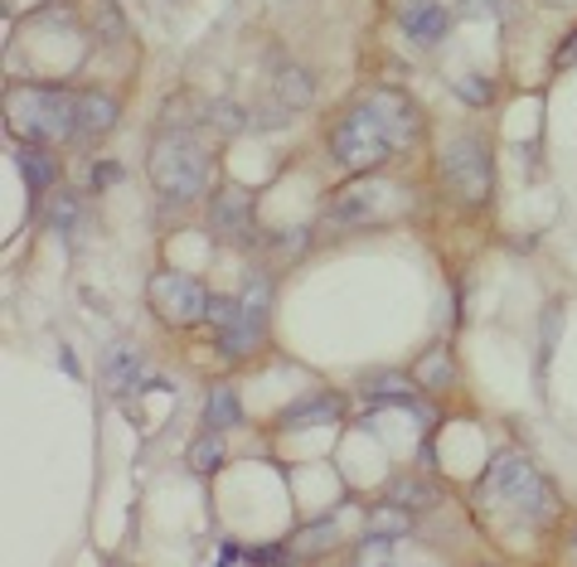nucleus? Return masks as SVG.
<instances>
[{
	"label": "nucleus",
	"mask_w": 577,
	"mask_h": 567,
	"mask_svg": "<svg viewBox=\"0 0 577 567\" xmlns=\"http://www.w3.org/2000/svg\"><path fill=\"white\" fill-rule=\"evenodd\" d=\"M151 184L165 204H194L209 184V151L194 141V131H161L151 146Z\"/></svg>",
	"instance_id": "f257e3e1"
},
{
	"label": "nucleus",
	"mask_w": 577,
	"mask_h": 567,
	"mask_svg": "<svg viewBox=\"0 0 577 567\" xmlns=\"http://www.w3.org/2000/svg\"><path fill=\"white\" fill-rule=\"evenodd\" d=\"M10 131L20 141H68L78 137V93L64 88H15L10 93Z\"/></svg>",
	"instance_id": "f03ea898"
},
{
	"label": "nucleus",
	"mask_w": 577,
	"mask_h": 567,
	"mask_svg": "<svg viewBox=\"0 0 577 567\" xmlns=\"http://www.w3.org/2000/svg\"><path fill=\"white\" fill-rule=\"evenodd\" d=\"M485 490H490V495H500V500H510L514 510L530 514V520H554V514H558L554 485H548V480L530 466V456H520V451H505V456L490 461Z\"/></svg>",
	"instance_id": "7ed1b4c3"
},
{
	"label": "nucleus",
	"mask_w": 577,
	"mask_h": 567,
	"mask_svg": "<svg viewBox=\"0 0 577 567\" xmlns=\"http://www.w3.org/2000/svg\"><path fill=\"white\" fill-rule=\"evenodd\" d=\"M393 151H398V146H393V137L384 131V121L370 113V103L350 107V113L335 121V131H330V156H335L345 170H354V175L384 165Z\"/></svg>",
	"instance_id": "20e7f679"
},
{
	"label": "nucleus",
	"mask_w": 577,
	"mask_h": 567,
	"mask_svg": "<svg viewBox=\"0 0 577 567\" xmlns=\"http://www.w3.org/2000/svg\"><path fill=\"white\" fill-rule=\"evenodd\" d=\"M441 175H447L451 194L461 204H485L490 200V184H495V170H490V151L485 141L476 137H457L441 151Z\"/></svg>",
	"instance_id": "39448f33"
},
{
	"label": "nucleus",
	"mask_w": 577,
	"mask_h": 567,
	"mask_svg": "<svg viewBox=\"0 0 577 567\" xmlns=\"http://www.w3.org/2000/svg\"><path fill=\"white\" fill-rule=\"evenodd\" d=\"M146 301H151V311L165 325H200V320H209L214 296L204 291V281H194L185 272H156L151 287H146Z\"/></svg>",
	"instance_id": "423d86ee"
},
{
	"label": "nucleus",
	"mask_w": 577,
	"mask_h": 567,
	"mask_svg": "<svg viewBox=\"0 0 577 567\" xmlns=\"http://www.w3.org/2000/svg\"><path fill=\"white\" fill-rule=\"evenodd\" d=\"M393 204V184L388 180H354L345 194H340L335 204H330V224H374V218H384Z\"/></svg>",
	"instance_id": "0eeeda50"
},
{
	"label": "nucleus",
	"mask_w": 577,
	"mask_h": 567,
	"mask_svg": "<svg viewBox=\"0 0 577 567\" xmlns=\"http://www.w3.org/2000/svg\"><path fill=\"white\" fill-rule=\"evenodd\" d=\"M364 103H370V113H374L378 121H384V131L393 137V146H413L417 137H423V117H417L413 97H403V93L384 88V93H370Z\"/></svg>",
	"instance_id": "6e6552de"
},
{
	"label": "nucleus",
	"mask_w": 577,
	"mask_h": 567,
	"mask_svg": "<svg viewBox=\"0 0 577 567\" xmlns=\"http://www.w3.org/2000/svg\"><path fill=\"white\" fill-rule=\"evenodd\" d=\"M209 218H214V228L224 233V238H243V233L253 228V194L243 190V184H228V190L214 194Z\"/></svg>",
	"instance_id": "1a4fd4ad"
},
{
	"label": "nucleus",
	"mask_w": 577,
	"mask_h": 567,
	"mask_svg": "<svg viewBox=\"0 0 577 567\" xmlns=\"http://www.w3.org/2000/svg\"><path fill=\"white\" fill-rule=\"evenodd\" d=\"M398 20H403V30H408V40H417V44H441L451 30V15L437 0H403Z\"/></svg>",
	"instance_id": "9d476101"
},
{
	"label": "nucleus",
	"mask_w": 577,
	"mask_h": 567,
	"mask_svg": "<svg viewBox=\"0 0 577 567\" xmlns=\"http://www.w3.org/2000/svg\"><path fill=\"white\" fill-rule=\"evenodd\" d=\"M340 413H345V403H340L335 393H311V398L291 403V408L281 413V427L301 431V427H316V422H340Z\"/></svg>",
	"instance_id": "9b49d317"
},
{
	"label": "nucleus",
	"mask_w": 577,
	"mask_h": 567,
	"mask_svg": "<svg viewBox=\"0 0 577 567\" xmlns=\"http://www.w3.org/2000/svg\"><path fill=\"white\" fill-rule=\"evenodd\" d=\"M218 350L228 354V360H248V354L263 350V315H243V320H233V325L218 330Z\"/></svg>",
	"instance_id": "f8f14e48"
},
{
	"label": "nucleus",
	"mask_w": 577,
	"mask_h": 567,
	"mask_svg": "<svg viewBox=\"0 0 577 567\" xmlns=\"http://www.w3.org/2000/svg\"><path fill=\"white\" fill-rule=\"evenodd\" d=\"M113 121H117V97L78 93V137H103Z\"/></svg>",
	"instance_id": "ddd939ff"
},
{
	"label": "nucleus",
	"mask_w": 577,
	"mask_h": 567,
	"mask_svg": "<svg viewBox=\"0 0 577 567\" xmlns=\"http://www.w3.org/2000/svg\"><path fill=\"white\" fill-rule=\"evenodd\" d=\"M15 160H20L24 180H30V190H49V184L58 180V165H54V156H49L44 141H24L15 151Z\"/></svg>",
	"instance_id": "4468645a"
},
{
	"label": "nucleus",
	"mask_w": 577,
	"mask_h": 567,
	"mask_svg": "<svg viewBox=\"0 0 577 567\" xmlns=\"http://www.w3.org/2000/svg\"><path fill=\"white\" fill-rule=\"evenodd\" d=\"M408 528H413V510H408V504L384 500V504H374V510H370V534H374V538H388V544H398Z\"/></svg>",
	"instance_id": "2eb2a0df"
},
{
	"label": "nucleus",
	"mask_w": 577,
	"mask_h": 567,
	"mask_svg": "<svg viewBox=\"0 0 577 567\" xmlns=\"http://www.w3.org/2000/svg\"><path fill=\"white\" fill-rule=\"evenodd\" d=\"M273 93H277V103L291 107V113H297V107H311V97H316L311 73H306V68H277Z\"/></svg>",
	"instance_id": "dca6fc26"
},
{
	"label": "nucleus",
	"mask_w": 577,
	"mask_h": 567,
	"mask_svg": "<svg viewBox=\"0 0 577 567\" xmlns=\"http://www.w3.org/2000/svg\"><path fill=\"white\" fill-rule=\"evenodd\" d=\"M200 121H209L218 131H243V127H253V113L238 103H209V107H200Z\"/></svg>",
	"instance_id": "f3484780"
},
{
	"label": "nucleus",
	"mask_w": 577,
	"mask_h": 567,
	"mask_svg": "<svg viewBox=\"0 0 577 567\" xmlns=\"http://www.w3.org/2000/svg\"><path fill=\"white\" fill-rule=\"evenodd\" d=\"M137 368H141L137 350H113V354H107V388L127 393L131 384H137Z\"/></svg>",
	"instance_id": "a211bd4d"
},
{
	"label": "nucleus",
	"mask_w": 577,
	"mask_h": 567,
	"mask_svg": "<svg viewBox=\"0 0 577 567\" xmlns=\"http://www.w3.org/2000/svg\"><path fill=\"white\" fill-rule=\"evenodd\" d=\"M417 384L423 388H447L451 384V354L447 350H427L417 364Z\"/></svg>",
	"instance_id": "6ab92c4d"
},
{
	"label": "nucleus",
	"mask_w": 577,
	"mask_h": 567,
	"mask_svg": "<svg viewBox=\"0 0 577 567\" xmlns=\"http://www.w3.org/2000/svg\"><path fill=\"white\" fill-rule=\"evenodd\" d=\"M218 466H224V447H218L214 431H209V437H194V441H190V471L214 475Z\"/></svg>",
	"instance_id": "aec40b11"
},
{
	"label": "nucleus",
	"mask_w": 577,
	"mask_h": 567,
	"mask_svg": "<svg viewBox=\"0 0 577 567\" xmlns=\"http://www.w3.org/2000/svg\"><path fill=\"white\" fill-rule=\"evenodd\" d=\"M204 417H209V427H233V422H238V398H233V388H214V393H209V408H204Z\"/></svg>",
	"instance_id": "412c9836"
},
{
	"label": "nucleus",
	"mask_w": 577,
	"mask_h": 567,
	"mask_svg": "<svg viewBox=\"0 0 577 567\" xmlns=\"http://www.w3.org/2000/svg\"><path fill=\"white\" fill-rule=\"evenodd\" d=\"M243 306H248L253 315H267V301H273V281H267L263 272H253L248 281H243V296H238Z\"/></svg>",
	"instance_id": "4be33fe9"
},
{
	"label": "nucleus",
	"mask_w": 577,
	"mask_h": 567,
	"mask_svg": "<svg viewBox=\"0 0 577 567\" xmlns=\"http://www.w3.org/2000/svg\"><path fill=\"white\" fill-rule=\"evenodd\" d=\"M388 500H398V504H408V510H423V504H432L437 495L427 485H417V480H398V485H393V495Z\"/></svg>",
	"instance_id": "5701e85b"
},
{
	"label": "nucleus",
	"mask_w": 577,
	"mask_h": 567,
	"mask_svg": "<svg viewBox=\"0 0 577 567\" xmlns=\"http://www.w3.org/2000/svg\"><path fill=\"white\" fill-rule=\"evenodd\" d=\"M121 34H127V20L117 15V6H97V40H121Z\"/></svg>",
	"instance_id": "b1692460"
},
{
	"label": "nucleus",
	"mask_w": 577,
	"mask_h": 567,
	"mask_svg": "<svg viewBox=\"0 0 577 567\" xmlns=\"http://www.w3.org/2000/svg\"><path fill=\"white\" fill-rule=\"evenodd\" d=\"M297 544H301V553H316V548H330V544H335V524H311V528H301V538H297Z\"/></svg>",
	"instance_id": "393cba45"
},
{
	"label": "nucleus",
	"mask_w": 577,
	"mask_h": 567,
	"mask_svg": "<svg viewBox=\"0 0 577 567\" xmlns=\"http://www.w3.org/2000/svg\"><path fill=\"white\" fill-rule=\"evenodd\" d=\"M457 93L466 97V103H476V107H485L490 97H495V88H490L485 78H457Z\"/></svg>",
	"instance_id": "a878e982"
},
{
	"label": "nucleus",
	"mask_w": 577,
	"mask_h": 567,
	"mask_svg": "<svg viewBox=\"0 0 577 567\" xmlns=\"http://www.w3.org/2000/svg\"><path fill=\"white\" fill-rule=\"evenodd\" d=\"M370 393H378V398H398V403H408V408H417V403H413V388L403 384V378H398V384H393V378H374Z\"/></svg>",
	"instance_id": "bb28decb"
},
{
	"label": "nucleus",
	"mask_w": 577,
	"mask_h": 567,
	"mask_svg": "<svg viewBox=\"0 0 577 567\" xmlns=\"http://www.w3.org/2000/svg\"><path fill=\"white\" fill-rule=\"evenodd\" d=\"M73 224H78V204H73V200H58V204H54V228L68 233Z\"/></svg>",
	"instance_id": "cd10ccee"
},
{
	"label": "nucleus",
	"mask_w": 577,
	"mask_h": 567,
	"mask_svg": "<svg viewBox=\"0 0 577 567\" xmlns=\"http://www.w3.org/2000/svg\"><path fill=\"white\" fill-rule=\"evenodd\" d=\"M113 180H117V165H97L93 170V190H107Z\"/></svg>",
	"instance_id": "c85d7f7f"
},
{
	"label": "nucleus",
	"mask_w": 577,
	"mask_h": 567,
	"mask_svg": "<svg viewBox=\"0 0 577 567\" xmlns=\"http://www.w3.org/2000/svg\"><path fill=\"white\" fill-rule=\"evenodd\" d=\"M573 58H577V34H573V40H568V44H563V54H558V64H573Z\"/></svg>",
	"instance_id": "c756f323"
},
{
	"label": "nucleus",
	"mask_w": 577,
	"mask_h": 567,
	"mask_svg": "<svg viewBox=\"0 0 577 567\" xmlns=\"http://www.w3.org/2000/svg\"><path fill=\"white\" fill-rule=\"evenodd\" d=\"M573 558H577V538H573Z\"/></svg>",
	"instance_id": "7c9ffc66"
}]
</instances>
